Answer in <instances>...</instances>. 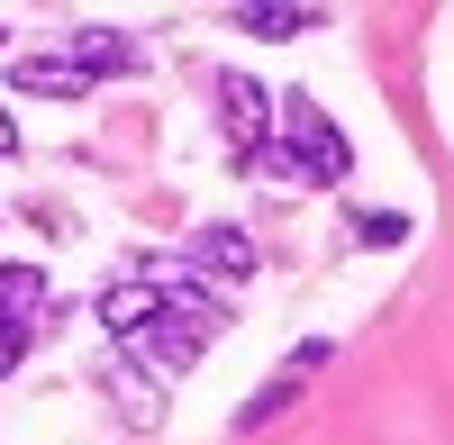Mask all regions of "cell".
<instances>
[{"label": "cell", "mask_w": 454, "mask_h": 445, "mask_svg": "<svg viewBox=\"0 0 454 445\" xmlns=\"http://www.w3.org/2000/svg\"><path fill=\"white\" fill-rule=\"evenodd\" d=\"M327 10H291V0H246V10H237V27L246 36H309Z\"/></svg>", "instance_id": "ba28073f"}, {"label": "cell", "mask_w": 454, "mask_h": 445, "mask_svg": "<svg viewBox=\"0 0 454 445\" xmlns=\"http://www.w3.org/2000/svg\"><path fill=\"white\" fill-rule=\"evenodd\" d=\"M273 119H282V109H273V91H263V82H246V73H218V128H227V145H237L246 164L263 155Z\"/></svg>", "instance_id": "7a4b0ae2"}, {"label": "cell", "mask_w": 454, "mask_h": 445, "mask_svg": "<svg viewBox=\"0 0 454 445\" xmlns=\"http://www.w3.org/2000/svg\"><path fill=\"white\" fill-rule=\"evenodd\" d=\"M27 337H36L27 318H0V373H19V355H27Z\"/></svg>", "instance_id": "7c38bea8"}, {"label": "cell", "mask_w": 454, "mask_h": 445, "mask_svg": "<svg viewBox=\"0 0 454 445\" xmlns=\"http://www.w3.org/2000/svg\"><path fill=\"white\" fill-rule=\"evenodd\" d=\"M155 318H164V282H109V291H100V327H109L119 346H137Z\"/></svg>", "instance_id": "277c9868"}, {"label": "cell", "mask_w": 454, "mask_h": 445, "mask_svg": "<svg viewBox=\"0 0 454 445\" xmlns=\"http://www.w3.org/2000/svg\"><path fill=\"white\" fill-rule=\"evenodd\" d=\"M0 155H19V119H10V109H0Z\"/></svg>", "instance_id": "4fadbf2b"}, {"label": "cell", "mask_w": 454, "mask_h": 445, "mask_svg": "<svg viewBox=\"0 0 454 445\" xmlns=\"http://www.w3.org/2000/svg\"><path fill=\"white\" fill-rule=\"evenodd\" d=\"M209 337H218V327H200V318H182V309H164L155 327H145V337L128 346L137 363H145V373H155V382H173V373H192V363L209 355Z\"/></svg>", "instance_id": "3957f363"}, {"label": "cell", "mask_w": 454, "mask_h": 445, "mask_svg": "<svg viewBox=\"0 0 454 445\" xmlns=\"http://www.w3.org/2000/svg\"><path fill=\"white\" fill-rule=\"evenodd\" d=\"M192 264H200V273H218V282H246V273H254V237L218 218V228H200V237H192Z\"/></svg>", "instance_id": "8992f818"}, {"label": "cell", "mask_w": 454, "mask_h": 445, "mask_svg": "<svg viewBox=\"0 0 454 445\" xmlns=\"http://www.w3.org/2000/svg\"><path fill=\"white\" fill-rule=\"evenodd\" d=\"M0 46H10V27H0Z\"/></svg>", "instance_id": "5bb4252c"}, {"label": "cell", "mask_w": 454, "mask_h": 445, "mask_svg": "<svg viewBox=\"0 0 454 445\" xmlns=\"http://www.w3.org/2000/svg\"><path fill=\"white\" fill-rule=\"evenodd\" d=\"M10 82H19L27 100H82V91H91V73L55 46V55H19V64H10Z\"/></svg>", "instance_id": "5b68a950"}, {"label": "cell", "mask_w": 454, "mask_h": 445, "mask_svg": "<svg viewBox=\"0 0 454 445\" xmlns=\"http://www.w3.org/2000/svg\"><path fill=\"white\" fill-rule=\"evenodd\" d=\"M300 382H309V373H300V363H282V373H273V382H263V391L246 400V410H237V427H263V418H282L291 400H300Z\"/></svg>", "instance_id": "30bf717a"}, {"label": "cell", "mask_w": 454, "mask_h": 445, "mask_svg": "<svg viewBox=\"0 0 454 445\" xmlns=\"http://www.w3.org/2000/svg\"><path fill=\"white\" fill-rule=\"evenodd\" d=\"M36 309H46V273H36V264H0V318L36 327Z\"/></svg>", "instance_id": "9c48e42d"}, {"label": "cell", "mask_w": 454, "mask_h": 445, "mask_svg": "<svg viewBox=\"0 0 454 445\" xmlns=\"http://www.w3.org/2000/svg\"><path fill=\"white\" fill-rule=\"evenodd\" d=\"M355 237H364V246H400V237H409V218H400V209H364V218H355Z\"/></svg>", "instance_id": "8fae6325"}, {"label": "cell", "mask_w": 454, "mask_h": 445, "mask_svg": "<svg viewBox=\"0 0 454 445\" xmlns=\"http://www.w3.org/2000/svg\"><path fill=\"white\" fill-rule=\"evenodd\" d=\"M254 164L273 182H346L355 173V145H346V128H336L309 91H291L282 100V145H263Z\"/></svg>", "instance_id": "6da1fadb"}, {"label": "cell", "mask_w": 454, "mask_h": 445, "mask_svg": "<svg viewBox=\"0 0 454 445\" xmlns=\"http://www.w3.org/2000/svg\"><path fill=\"white\" fill-rule=\"evenodd\" d=\"M64 55L82 64L91 82H100V73H137V46H128L119 27H73V46H64Z\"/></svg>", "instance_id": "52a82bcc"}]
</instances>
